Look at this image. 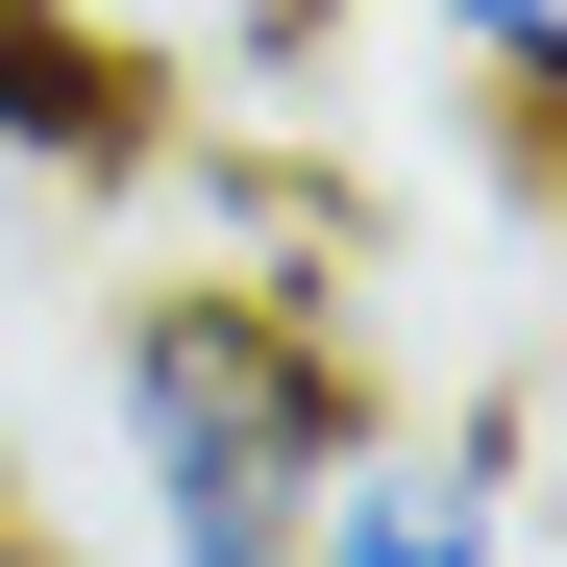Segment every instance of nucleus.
<instances>
[{
  "label": "nucleus",
  "instance_id": "f03ea898",
  "mask_svg": "<svg viewBox=\"0 0 567 567\" xmlns=\"http://www.w3.org/2000/svg\"><path fill=\"white\" fill-rule=\"evenodd\" d=\"M297 567H518V395H468L444 444H395V420H370V444L321 468Z\"/></svg>",
  "mask_w": 567,
  "mask_h": 567
},
{
  "label": "nucleus",
  "instance_id": "f257e3e1",
  "mask_svg": "<svg viewBox=\"0 0 567 567\" xmlns=\"http://www.w3.org/2000/svg\"><path fill=\"white\" fill-rule=\"evenodd\" d=\"M395 420L370 346L297 297V271H124L100 297V468L148 567H297L321 468Z\"/></svg>",
  "mask_w": 567,
  "mask_h": 567
},
{
  "label": "nucleus",
  "instance_id": "7ed1b4c3",
  "mask_svg": "<svg viewBox=\"0 0 567 567\" xmlns=\"http://www.w3.org/2000/svg\"><path fill=\"white\" fill-rule=\"evenodd\" d=\"M0 148L74 173V198H124V173H173V74H124L74 0H0Z\"/></svg>",
  "mask_w": 567,
  "mask_h": 567
},
{
  "label": "nucleus",
  "instance_id": "39448f33",
  "mask_svg": "<svg viewBox=\"0 0 567 567\" xmlns=\"http://www.w3.org/2000/svg\"><path fill=\"white\" fill-rule=\"evenodd\" d=\"M444 50H468V100L543 124V74H567V0H444Z\"/></svg>",
  "mask_w": 567,
  "mask_h": 567
},
{
  "label": "nucleus",
  "instance_id": "20e7f679",
  "mask_svg": "<svg viewBox=\"0 0 567 567\" xmlns=\"http://www.w3.org/2000/svg\"><path fill=\"white\" fill-rule=\"evenodd\" d=\"M74 25H100L124 74H173V100H198V74H271V50L321 25V0H74Z\"/></svg>",
  "mask_w": 567,
  "mask_h": 567
}]
</instances>
